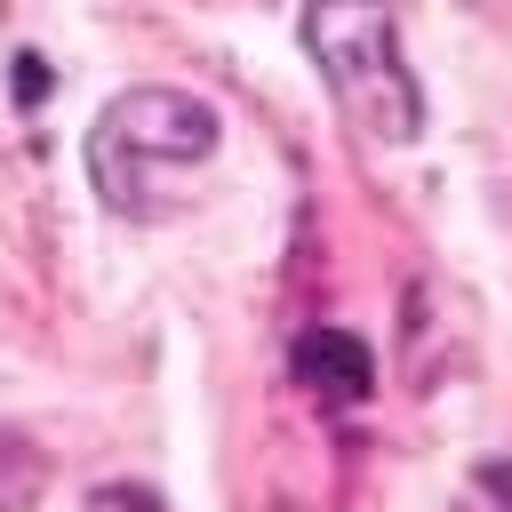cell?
Masks as SVG:
<instances>
[{
    "label": "cell",
    "instance_id": "obj_1",
    "mask_svg": "<svg viewBox=\"0 0 512 512\" xmlns=\"http://www.w3.org/2000/svg\"><path fill=\"white\" fill-rule=\"evenodd\" d=\"M224 120L184 88H128L88 128V184L112 216L152 224L184 208V184L216 160Z\"/></svg>",
    "mask_w": 512,
    "mask_h": 512
},
{
    "label": "cell",
    "instance_id": "obj_2",
    "mask_svg": "<svg viewBox=\"0 0 512 512\" xmlns=\"http://www.w3.org/2000/svg\"><path fill=\"white\" fill-rule=\"evenodd\" d=\"M304 56L368 144H408L424 128V96L384 0H304Z\"/></svg>",
    "mask_w": 512,
    "mask_h": 512
},
{
    "label": "cell",
    "instance_id": "obj_3",
    "mask_svg": "<svg viewBox=\"0 0 512 512\" xmlns=\"http://www.w3.org/2000/svg\"><path fill=\"white\" fill-rule=\"evenodd\" d=\"M288 360H296V384H312L320 400H360L376 384V360L352 328H304Z\"/></svg>",
    "mask_w": 512,
    "mask_h": 512
},
{
    "label": "cell",
    "instance_id": "obj_4",
    "mask_svg": "<svg viewBox=\"0 0 512 512\" xmlns=\"http://www.w3.org/2000/svg\"><path fill=\"white\" fill-rule=\"evenodd\" d=\"M40 496H48V456L0 424V512H32Z\"/></svg>",
    "mask_w": 512,
    "mask_h": 512
},
{
    "label": "cell",
    "instance_id": "obj_5",
    "mask_svg": "<svg viewBox=\"0 0 512 512\" xmlns=\"http://www.w3.org/2000/svg\"><path fill=\"white\" fill-rule=\"evenodd\" d=\"M472 512H512V464H480L472 472Z\"/></svg>",
    "mask_w": 512,
    "mask_h": 512
},
{
    "label": "cell",
    "instance_id": "obj_6",
    "mask_svg": "<svg viewBox=\"0 0 512 512\" xmlns=\"http://www.w3.org/2000/svg\"><path fill=\"white\" fill-rule=\"evenodd\" d=\"M88 512H152V496H144V488H96Z\"/></svg>",
    "mask_w": 512,
    "mask_h": 512
}]
</instances>
